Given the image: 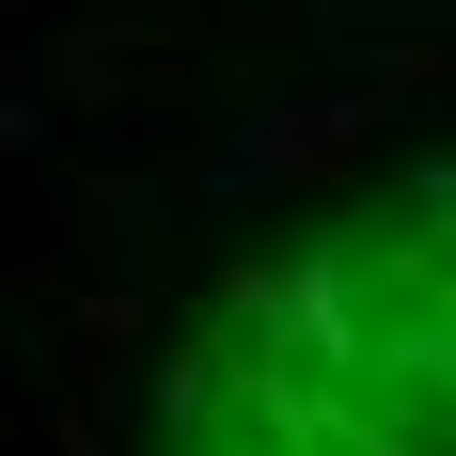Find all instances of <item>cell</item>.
<instances>
[{"instance_id": "cell-1", "label": "cell", "mask_w": 456, "mask_h": 456, "mask_svg": "<svg viewBox=\"0 0 456 456\" xmlns=\"http://www.w3.org/2000/svg\"><path fill=\"white\" fill-rule=\"evenodd\" d=\"M0 456H456V0H0Z\"/></svg>"}]
</instances>
